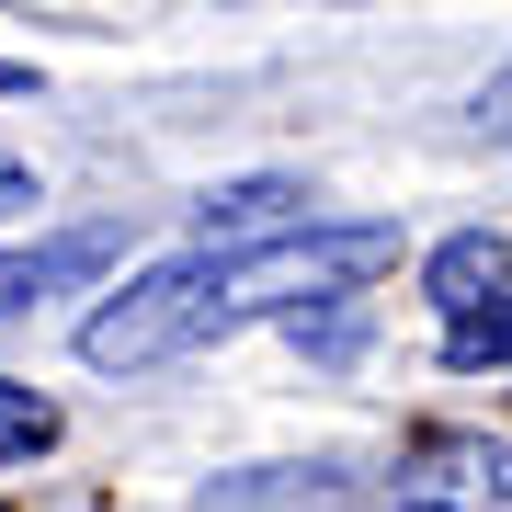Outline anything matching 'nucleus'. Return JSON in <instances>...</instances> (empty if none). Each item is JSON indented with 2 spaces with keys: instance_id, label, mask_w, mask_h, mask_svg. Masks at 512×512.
<instances>
[{
  "instance_id": "8",
  "label": "nucleus",
  "mask_w": 512,
  "mask_h": 512,
  "mask_svg": "<svg viewBox=\"0 0 512 512\" xmlns=\"http://www.w3.org/2000/svg\"><path fill=\"white\" fill-rule=\"evenodd\" d=\"M46 444H57V399H35L23 376H0V467L46 456Z\"/></svg>"
},
{
  "instance_id": "12",
  "label": "nucleus",
  "mask_w": 512,
  "mask_h": 512,
  "mask_svg": "<svg viewBox=\"0 0 512 512\" xmlns=\"http://www.w3.org/2000/svg\"><path fill=\"white\" fill-rule=\"evenodd\" d=\"M399 512H490V501H444V490H410Z\"/></svg>"
},
{
  "instance_id": "10",
  "label": "nucleus",
  "mask_w": 512,
  "mask_h": 512,
  "mask_svg": "<svg viewBox=\"0 0 512 512\" xmlns=\"http://www.w3.org/2000/svg\"><path fill=\"white\" fill-rule=\"evenodd\" d=\"M478 126H490V137H512V57L490 69V92H478Z\"/></svg>"
},
{
  "instance_id": "2",
  "label": "nucleus",
  "mask_w": 512,
  "mask_h": 512,
  "mask_svg": "<svg viewBox=\"0 0 512 512\" xmlns=\"http://www.w3.org/2000/svg\"><path fill=\"white\" fill-rule=\"evenodd\" d=\"M103 274H126V228H57L35 251H0V319L46 308V296H92Z\"/></svg>"
},
{
  "instance_id": "11",
  "label": "nucleus",
  "mask_w": 512,
  "mask_h": 512,
  "mask_svg": "<svg viewBox=\"0 0 512 512\" xmlns=\"http://www.w3.org/2000/svg\"><path fill=\"white\" fill-rule=\"evenodd\" d=\"M12 205H35V171H12V160H0V217H12Z\"/></svg>"
},
{
  "instance_id": "5",
  "label": "nucleus",
  "mask_w": 512,
  "mask_h": 512,
  "mask_svg": "<svg viewBox=\"0 0 512 512\" xmlns=\"http://www.w3.org/2000/svg\"><path fill=\"white\" fill-rule=\"evenodd\" d=\"M353 478L342 467H251V478H217L205 512H274V501H342Z\"/></svg>"
},
{
  "instance_id": "4",
  "label": "nucleus",
  "mask_w": 512,
  "mask_h": 512,
  "mask_svg": "<svg viewBox=\"0 0 512 512\" xmlns=\"http://www.w3.org/2000/svg\"><path fill=\"white\" fill-rule=\"evenodd\" d=\"M296 205H308V194H296L285 171H262V183L205 194V205H194V228H205V239H262V228H296Z\"/></svg>"
},
{
  "instance_id": "13",
  "label": "nucleus",
  "mask_w": 512,
  "mask_h": 512,
  "mask_svg": "<svg viewBox=\"0 0 512 512\" xmlns=\"http://www.w3.org/2000/svg\"><path fill=\"white\" fill-rule=\"evenodd\" d=\"M35 92V69H23V57H0V103H23Z\"/></svg>"
},
{
  "instance_id": "6",
  "label": "nucleus",
  "mask_w": 512,
  "mask_h": 512,
  "mask_svg": "<svg viewBox=\"0 0 512 512\" xmlns=\"http://www.w3.org/2000/svg\"><path fill=\"white\" fill-rule=\"evenodd\" d=\"M421 478H433L444 501H456V490L467 501H512V444H478V433L467 444H421Z\"/></svg>"
},
{
  "instance_id": "9",
  "label": "nucleus",
  "mask_w": 512,
  "mask_h": 512,
  "mask_svg": "<svg viewBox=\"0 0 512 512\" xmlns=\"http://www.w3.org/2000/svg\"><path fill=\"white\" fill-rule=\"evenodd\" d=\"M285 330H296V353H319V365H353V353H365V308H353V296H330V308H296Z\"/></svg>"
},
{
  "instance_id": "1",
  "label": "nucleus",
  "mask_w": 512,
  "mask_h": 512,
  "mask_svg": "<svg viewBox=\"0 0 512 512\" xmlns=\"http://www.w3.org/2000/svg\"><path fill=\"white\" fill-rule=\"evenodd\" d=\"M376 274H399V228L387 217H296V228H262V239H194V251L148 262L137 285H114L80 319V365L148 376V365L239 342L251 319H296V308H330V296H365Z\"/></svg>"
},
{
  "instance_id": "7",
  "label": "nucleus",
  "mask_w": 512,
  "mask_h": 512,
  "mask_svg": "<svg viewBox=\"0 0 512 512\" xmlns=\"http://www.w3.org/2000/svg\"><path fill=\"white\" fill-rule=\"evenodd\" d=\"M444 365H456V376H512V296L444 319Z\"/></svg>"
},
{
  "instance_id": "14",
  "label": "nucleus",
  "mask_w": 512,
  "mask_h": 512,
  "mask_svg": "<svg viewBox=\"0 0 512 512\" xmlns=\"http://www.w3.org/2000/svg\"><path fill=\"white\" fill-rule=\"evenodd\" d=\"M330 12H342V0H330Z\"/></svg>"
},
{
  "instance_id": "3",
  "label": "nucleus",
  "mask_w": 512,
  "mask_h": 512,
  "mask_svg": "<svg viewBox=\"0 0 512 512\" xmlns=\"http://www.w3.org/2000/svg\"><path fill=\"white\" fill-rule=\"evenodd\" d=\"M501 274H512V239H501V228H456L433 262H421V296H433L444 319H467V308L501 296Z\"/></svg>"
}]
</instances>
